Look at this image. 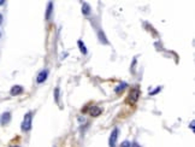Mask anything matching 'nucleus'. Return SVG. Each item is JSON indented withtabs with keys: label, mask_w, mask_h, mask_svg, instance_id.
<instances>
[{
	"label": "nucleus",
	"mask_w": 195,
	"mask_h": 147,
	"mask_svg": "<svg viewBox=\"0 0 195 147\" xmlns=\"http://www.w3.org/2000/svg\"><path fill=\"white\" fill-rule=\"evenodd\" d=\"M32 123H33V115L29 112L24 116V120L22 122V125H21V128L23 132H28V130H30L32 129Z\"/></svg>",
	"instance_id": "1"
},
{
	"label": "nucleus",
	"mask_w": 195,
	"mask_h": 147,
	"mask_svg": "<svg viewBox=\"0 0 195 147\" xmlns=\"http://www.w3.org/2000/svg\"><path fill=\"white\" fill-rule=\"evenodd\" d=\"M117 138H118V129H113V132L110 135V147H116Z\"/></svg>",
	"instance_id": "2"
},
{
	"label": "nucleus",
	"mask_w": 195,
	"mask_h": 147,
	"mask_svg": "<svg viewBox=\"0 0 195 147\" xmlns=\"http://www.w3.org/2000/svg\"><path fill=\"white\" fill-rule=\"evenodd\" d=\"M139 96H140V92L139 89H131L130 94H129V101H131V104L136 103L139 99Z\"/></svg>",
	"instance_id": "3"
},
{
	"label": "nucleus",
	"mask_w": 195,
	"mask_h": 147,
	"mask_svg": "<svg viewBox=\"0 0 195 147\" xmlns=\"http://www.w3.org/2000/svg\"><path fill=\"white\" fill-rule=\"evenodd\" d=\"M10 93H11V95H19L21 93H23V87L22 86H13L11 88V91H10Z\"/></svg>",
	"instance_id": "4"
},
{
	"label": "nucleus",
	"mask_w": 195,
	"mask_h": 147,
	"mask_svg": "<svg viewBox=\"0 0 195 147\" xmlns=\"http://www.w3.org/2000/svg\"><path fill=\"white\" fill-rule=\"evenodd\" d=\"M47 71L46 70H43V71H41L40 74L37 75V77H36V81H37V83H42V82H45V80L47 78Z\"/></svg>",
	"instance_id": "5"
},
{
	"label": "nucleus",
	"mask_w": 195,
	"mask_h": 147,
	"mask_svg": "<svg viewBox=\"0 0 195 147\" xmlns=\"http://www.w3.org/2000/svg\"><path fill=\"white\" fill-rule=\"evenodd\" d=\"M89 113H90V116L96 117V116H99L101 113V109H100V107H98V106H93L90 109V111H89Z\"/></svg>",
	"instance_id": "6"
},
{
	"label": "nucleus",
	"mask_w": 195,
	"mask_h": 147,
	"mask_svg": "<svg viewBox=\"0 0 195 147\" xmlns=\"http://www.w3.org/2000/svg\"><path fill=\"white\" fill-rule=\"evenodd\" d=\"M10 118H11V115H10V112H5V113L1 116V122H3V124H6V123L10 121Z\"/></svg>",
	"instance_id": "7"
},
{
	"label": "nucleus",
	"mask_w": 195,
	"mask_h": 147,
	"mask_svg": "<svg viewBox=\"0 0 195 147\" xmlns=\"http://www.w3.org/2000/svg\"><path fill=\"white\" fill-rule=\"evenodd\" d=\"M82 12H83V15H88L90 12V7L87 3H83V5H82Z\"/></svg>",
	"instance_id": "8"
},
{
	"label": "nucleus",
	"mask_w": 195,
	"mask_h": 147,
	"mask_svg": "<svg viewBox=\"0 0 195 147\" xmlns=\"http://www.w3.org/2000/svg\"><path fill=\"white\" fill-rule=\"evenodd\" d=\"M77 44H79V46H80V51H81L83 54H86V53H87V48H86V45H84V44H83L81 40H80L79 42H77Z\"/></svg>",
	"instance_id": "9"
},
{
	"label": "nucleus",
	"mask_w": 195,
	"mask_h": 147,
	"mask_svg": "<svg viewBox=\"0 0 195 147\" xmlns=\"http://www.w3.org/2000/svg\"><path fill=\"white\" fill-rule=\"evenodd\" d=\"M52 6H53V4H52V3H48L47 13H46V19H50V16H51V12H52Z\"/></svg>",
	"instance_id": "10"
},
{
	"label": "nucleus",
	"mask_w": 195,
	"mask_h": 147,
	"mask_svg": "<svg viewBox=\"0 0 195 147\" xmlns=\"http://www.w3.org/2000/svg\"><path fill=\"white\" fill-rule=\"evenodd\" d=\"M54 98H55V101L57 104L59 103V88H55V91H54Z\"/></svg>",
	"instance_id": "11"
},
{
	"label": "nucleus",
	"mask_w": 195,
	"mask_h": 147,
	"mask_svg": "<svg viewBox=\"0 0 195 147\" xmlns=\"http://www.w3.org/2000/svg\"><path fill=\"white\" fill-rule=\"evenodd\" d=\"M125 86H126V83H122V84H119V87H118V88H116V92H117V93H118V92H119L121 89L123 91V89H124V88H125Z\"/></svg>",
	"instance_id": "12"
},
{
	"label": "nucleus",
	"mask_w": 195,
	"mask_h": 147,
	"mask_svg": "<svg viewBox=\"0 0 195 147\" xmlns=\"http://www.w3.org/2000/svg\"><path fill=\"white\" fill-rule=\"evenodd\" d=\"M130 146H131V143L129 141H123L121 143V147H130Z\"/></svg>",
	"instance_id": "13"
},
{
	"label": "nucleus",
	"mask_w": 195,
	"mask_h": 147,
	"mask_svg": "<svg viewBox=\"0 0 195 147\" xmlns=\"http://www.w3.org/2000/svg\"><path fill=\"white\" fill-rule=\"evenodd\" d=\"M160 89H161V88H160V87H158V88H157V89H155V91H153V92L151 93V95H153V94H155V93H158V92H159Z\"/></svg>",
	"instance_id": "14"
},
{
	"label": "nucleus",
	"mask_w": 195,
	"mask_h": 147,
	"mask_svg": "<svg viewBox=\"0 0 195 147\" xmlns=\"http://www.w3.org/2000/svg\"><path fill=\"white\" fill-rule=\"evenodd\" d=\"M130 147H141V146H140L139 143H136V142H134V143H133V145H131Z\"/></svg>",
	"instance_id": "15"
},
{
	"label": "nucleus",
	"mask_w": 195,
	"mask_h": 147,
	"mask_svg": "<svg viewBox=\"0 0 195 147\" xmlns=\"http://www.w3.org/2000/svg\"><path fill=\"white\" fill-rule=\"evenodd\" d=\"M190 128H191V129H194V121H191V122H190Z\"/></svg>",
	"instance_id": "16"
},
{
	"label": "nucleus",
	"mask_w": 195,
	"mask_h": 147,
	"mask_svg": "<svg viewBox=\"0 0 195 147\" xmlns=\"http://www.w3.org/2000/svg\"><path fill=\"white\" fill-rule=\"evenodd\" d=\"M1 22H3V15L0 13V24H1Z\"/></svg>",
	"instance_id": "17"
},
{
	"label": "nucleus",
	"mask_w": 195,
	"mask_h": 147,
	"mask_svg": "<svg viewBox=\"0 0 195 147\" xmlns=\"http://www.w3.org/2000/svg\"><path fill=\"white\" fill-rule=\"evenodd\" d=\"M10 147H19V146H16V145H11Z\"/></svg>",
	"instance_id": "18"
},
{
	"label": "nucleus",
	"mask_w": 195,
	"mask_h": 147,
	"mask_svg": "<svg viewBox=\"0 0 195 147\" xmlns=\"http://www.w3.org/2000/svg\"><path fill=\"white\" fill-rule=\"evenodd\" d=\"M4 4V1H0V5H3Z\"/></svg>",
	"instance_id": "19"
},
{
	"label": "nucleus",
	"mask_w": 195,
	"mask_h": 147,
	"mask_svg": "<svg viewBox=\"0 0 195 147\" xmlns=\"http://www.w3.org/2000/svg\"><path fill=\"white\" fill-rule=\"evenodd\" d=\"M0 36H1V33H0Z\"/></svg>",
	"instance_id": "20"
}]
</instances>
